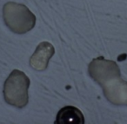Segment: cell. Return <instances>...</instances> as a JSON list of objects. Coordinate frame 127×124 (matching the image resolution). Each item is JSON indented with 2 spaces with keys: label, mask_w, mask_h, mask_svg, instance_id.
<instances>
[{
  "label": "cell",
  "mask_w": 127,
  "mask_h": 124,
  "mask_svg": "<svg viewBox=\"0 0 127 124\" xmlns=\"http://www.w3.org/2000/svg\"><path fill=\"white\" fill-rule=\"evenodd\" d=\"M88 71L91 77L102 87L110 102L117 106L127 105V82L121 78L116 62L98 56L90 63Z\"/></svg>",
  "instance_id": "obj_1"
},
{
  "label": "cell",
  "mask_w": 127,
  "mask_h": 124,
  "mask_svg": "<svg viewBox=\"0 0 127 124\" xmlns=\"http://www.w3.org/2000/svg\"><path fill=\"white\" fill-rule=\"evenodd\" d=\"M3 16L8 28L17 34L26 33L36 25V16L25 4L7 3L3 9Z\"/></svg>",
  "instance_id": "obj_2"
},
{
  "label": "cell",
  "mask_w": 127,
  "mask_h": 124,
  "mask_svg": "<svg viewBox=\"0 0 127 124\" xmlns=\"http://www.w3.org/2000/svg\"><path fill=\"white\" fill-rule=\"evenodd\" d=\"M30 79L23 71L14 70L6 79L4 86V100L10 105L24 108L28 104Z\"/></svg>",
  "instance_id": "obj_3"
},
{
  "label": "cell",
  "mask_w": 127,
  "mask_h": 124,
  "mask_svg": "<svg viewBox=\"0 0 127 124\" xmlns=\"http://www.w3.org/2000/svg\"><path fill=\"white\" fill-rule=\"evenodd\" d=\"M54 53L55 49L52 44L48 42L40 43L31 57L30 65L37 71H44L47 69L49 61Z\"/></svg>",
  "instance_id": "obj_4"
},
{
  "label": "cell",
  "mask_w": 127,
  "mask_h": 124,
  "mask_svg": "<svg viewBox=\"0 0 127 124\" xmlns=\"http://www.w3.org/2000/svg\"><path fill=\"white\" fill-rule=\"evenodd\" d=\"M56 124H84L85 117L78 108L65 106L58 111L55 121Z\"/></svg>",
  "instance_id": "obj_5"
}]
</instances>
